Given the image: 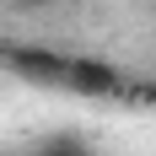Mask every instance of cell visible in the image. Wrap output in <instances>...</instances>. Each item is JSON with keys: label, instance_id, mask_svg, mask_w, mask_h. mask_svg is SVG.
I'll list each match as a JSON object with an SVG mask.
<instances>
[{"label": "cell", "instance_id": "3957f363", "mask_svg": "<svg viewBox=\"0 0 156 156\" xmlns=\"http://www.w3.org/2000/svg\"><path fill=\"white\" fill-rule=\"evenodd\" d=\"M32 156H97L92 140L86 135H76V129H59V135H48V140H38V151Z\"/></svg>", "mask_w": 156, "mask_h": 156}, {"label": "cell", "instance_id": "7a4b0ae2", "mask_svg": "<svg viewBox=\"0 0 156 156\" xmlns=\"http://www.w3.org/2000/svg\"><path fill=\"white\" fill-rule=\"evenodd\" d=\"M65 59H70V54L32 48V43L5 48V70H16V76H27V81H65Z\"/></svg>", "mask_w": 156, "mask_h": 156}, {"label": "cell", "instance_id": "6da1fadb", "mask_svg": "<svg viewBox=\"0 0 156 156\" xmlns=\"http://www.w3.org/2000/svg\"><path fill=\"white\" fill-rule=\"evenodd\" d=\"M59 86H70V92H81V97H119L124 92V76H119V65H108V59L76 54V59H65V81Z\"/></svg>", "mask_w": 156, "mask_h": 156}, {"label": "cell", "instance_id": "277c9868", "mask_svg": "<svg viewBox=\"0 0 156 156\" xmlns=\"http://www.w3.org/2000/svg\"><path fill=\"white\" fill-rule=\"evenodd\" d=\"M5 5H11V11H48L54 0H5Z\"/></svg>", "mask_w": 156, "mask_h": 156}]
</instances>
